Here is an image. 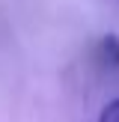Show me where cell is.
<instances>
[{"mask_svg":"<svg viewBox=\"0 0 119 122\" xmlns=\"http://www.w3.org/2000/svg\"><path fill=\"white\" fill-rule=\"evenodd\" d=\"M95 60H98L107 71H119V36L116 33H107V36L98 39V45H95Z\"/></svg>","mask_w":119,"mask_h":122,"instance_id":"6da1fadb","label":"cell"},{"mask_svg":"<svg viewBox=\"0 0 119 122\" xmlns=\"http://www.w3.org/2000/svg\"><path fill=\"white\" fill-rule=\"evenodd\" d=\"M98 122H119V98L104 104V110L98 113Z\"/></svg>","mask_w":119,"mask_h":122,"instance_id":"7a4b0ae2","label":"cell"}]
</instances>
